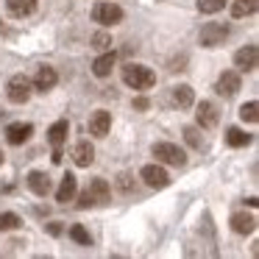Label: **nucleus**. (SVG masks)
<instances>
[{
	"label": "nucleus",
	"instance_id": "f257e3e1",
	"mask_svg": "<svg viewBox=\"0 0 259 259\" xmlns=\"http://www.w3.org/2000/svg\"><path fill=\"white\" fill-rule=\"evenodd\" d=\"M123 81L131 90H151L156 84V73L145 64H125L123 67Z\"/></svg>",
	"mask_w": 259,
	"mask_h": 259
},
{
	"label": "nucleus",
	"instance_id": "f03ea898",
	"mask_svg": "<svg viewBox=\"0 0 259 259\" xmlns=\"http://www.w3.org/2000/svg\"><path fill=\"white\" fill-rule=\"evenodd\" d=\"M109 195H112V187H109V181H106V179H92L90 187L81 192L78 206H81V209H90V206H98V203H106Z\"/></svg>",
	"mask_w": 259,
	"mask_h": 259
},
{
	"label": "nucleus",
	"instance_id": "7ed1b4c3",
	"mask_svg": "<svg viewBox=\"0 0 259 259\" xmlns=\"http://www.w3.org/2000/svg\"><path fill=\"white\" fill-rule=\"evenodd\" d=\"M31 92H34V84H31V78L28 75H12L9 78V84H6V95H9V101L12 103H25L31 98Z\"/></svg>",
	"mask_w": 259,
	"mask_h": 259
},
{
	"label": "nucleus",
	"instance_id": "20e7f679",
	"mask_svg": "<svg viewBox=\"0 0 259 259\" xmlns=\"http://www.w3.org/2000/svg\"><path fill=\"white\" fill-rule=\"evenodd\" d=\"M153 156H156V162L173 164V167H181L187 162V153L179 145H173V142H156L153 145Z\"/></svg>",
	"mask_w": 259,
	"mask_h": 259
},
{
	"label": "nucleus",
	"instance_id": "39448f33",
	"mask_svg": "<svg viewBox=\"0 0 259 259\" xmlns=\"http://www.w3.org/2000/svg\"><path fill=\"white\" fill-rule=\"evenodd\" d=\"M226 36H229V25L226 23H206L198 34V42H201V48H218L226 42Z\"/></svg>",
	"mask_w": 259,
	"mask_h": 259
},
{
	"label": "nucleus",
	"instance_id": "423d86ee",
	"mask_svg": "<svg viewBox=\"0 0 259 259\" xmlns=\"http://www.w3.org/2000/svg\"><path fill=\"white\" fill-rule=\"evenodd\" d=\"M92 20L101 23L103 28L117 25V23H123V9L114 6V3H95V6H92Z\"/></svg>",
	"mask_w": 259,
	"mask_h": 259
},
{
	"label": "nucleus",
	"instance_id": "0eeeda50",
	"mask_svg": "<svg viewBox=\"0 0 259 259\" xmlns=\"http://www.w3.org/2000/svg\"><path fill=\"white\" fill-rule=\"evenodd\" d=\"M140 179L145 181L148 187H153V190H162V187L170 184V176L162 164H145V167L140 170Z\"/></svg>",
	"mask_w": 259,
	"mask_h": 259
},
{
	"label": "nucleus",
	"instance_id": "6e6552de",
	"mask_svg": "<svg viewBox=\"0 0 259 259\" xmlns=\"http://www.w3.org/2000/svg\"><path fill=\"white\" fill-rule=\"evenodd\" d=\"M256 59H259L256 45H245V48H240V51L234 53V64L242 70V73H251V70H256Z\"/></svg>",
	"mask_w": 259,
	"mask_h": 259
},
{
	"label": "nucleus",
	"instance_id": "1a4fd4ad",
	"mask_svg": "<svg viewBox=\"0 0 259 259\" xmlns=\"http://www.w3.org/2000/svg\"><path fill=\"white\" fill-rule=\"evenodd\" d=\"M56 81H59L56 70H53V67H48V64H42V67L36 70V75L31 78V84H34V90L48 92V90H53V87H56Z\"/></svg>",
	"mask_w": 259,
	"mask_h": 259
},
{
	"label": "nucleus",
	"instance_id": "9d476101",
	"mask_svg": "<svg viewBox=\"0 0 259 259\" xmlns=\"http://www.w3.org/2000/svg\"><path fill=\"white\" fill-rule=\"evenodd\" d=\"M73 162L78 164V167H90V164L95 162V148H92L90 140H81L73 145Z\"/></svg>",
	"mask_w": 259,
	"mask_h": 259
},
{
	"label": "nucleus",
	"instance_id": "9b49d317",
	"mask_svg": "<svg viewBox=\"0 0 259 259\" xmlns=\"http://www.w3.org/2000/svg\"><path fill=\"white\" fill-rule=\"evenodd\" d=\"M109 128H112V114H109L106 109H98L90 117V134L92 137H106Z\"/></svg>",
	"mask_w": 259,
	"mask_h": 259
},
{
	"label": "nucleus",
	"instance_id": "f8f14e48",
	"mask_svg": "<svg viewBox=\"0 0 259 259\" xmlns=\"http://www.w3.org/2000/svg\"><path fill=\"white\" fill-rule=\"evenodd\" d=\"M195 114H198V125L201 128H214L218 125V106L212 101H201Z\"/></svg>",
	"mask_w": 259,
	"mask_h": 259
},
{
	"label": "nucleus",
	"instance_id": "ddd939ff",
	"mask_svg": "<svg viewBox=\"0 0 259 259\" xmlns=\"http://www.w3.org/2000/svg\"><path fill=\"white\" fill-rule=\"evenodd\" d=\"M34 134V125L31 123H12L6 128V140H9V145H23L28 137Z\"/></svg>",
	"mask_w": 259,
	"mask_h": 259
},
{
	"label": "nucleus",
	"instance_id": "4468645a",
	"mask_svg": "<svg viewBox=\"0 0 259 259\" xmlns=\"http://www.w3.org/2000/svg\"><path fill=\"white\" fill-rule=\"evenodd\" d=\"M237 90H240V75H237L234 70H226L218 78V92L223 98H231V95H237Z\"/></svg>",
	"mask_w": 259,
	"mask_h": 259
},
{
	"label": "nucleus",
	"instance_id": "2eb2a0df",
	"mask_svg": "<svg viewBox=\"0 0 259 259\" xmlns=\"http://www.w3.org/2000/svg\"><path fill=\"white\" fill-rule=\"evenodd\" d=\"M75 190H78V181H75L73 173H67V176L62 179V184H59V190H56V201H59V203L73 201V198H75Z\"/></svg>",
	"mask_w": 259,
	"mask_h": 259
},
{
	"label": "nucleus",
	"instance_id": "dca6fc26",
	"mask_svg": "<svg viewBox=\"0 0 259 259\" xmlns=\"http://www.w3.org/2000/svg\"><path fill=\"white\" fill-rule=\"evenodd\" d=\"M114 62H117V56H114V51H106L103 56L95 59V64H92V73L98 75V78H106L109 73H112Z\"/></svg>",
	"mask_w": 259,
	"mask_h": 259
},
{
	"label": "nucleus",
	"instance_id": "f3484780",
	"mask_svg": "<svg viewBox=\"0 0 259 259\" xmlns=\"http://www.w3.org/2000/svg\"><path fill=\"white\" fill-rule=\"evenodd\" d=\"M28 187L36 192V195H48V192H51V179H48L42 170H31L28 173Z\"/></svg>",
	"mask_w": 259,
	"mask_h": 259
},
{
	"label": "nucleus",
	"instance_id": "a211bd4d",
	"mask_svg": "<svg viewBox=\"0 0 259 259\" xmlns=\"http://www.w3.org/2000/svg\"><path fill=\"white\" fill-rule=\"evenodd\" d=\"M231 229H234L237 234H251V231L256 229V218H253V214L240 212V214H234V218H231Z\"/></svg>",
	"mask_w": 259,
	"mask_h": 259
},
{
	"label": "nucleus",
	"instance_id": "6ab92c4d",
	"mask_svg": "<svg viewBox=\"0 0 259 259\" xmlns=\"http://www.w3.org/2000/svg\"><path fill=\"white\" fill-rule=\"evenodd\" d=\"M173 103L179 109H190L192 103H195V92H192V87H187V84L176 87L173 90Z\"/></svg>",
	"mask_w": 259,
	"mask_h": 259
},
{
	"label": "nucleus",
	"instance_id": "aec40b11",
	"mask_svg": "<svg viewBox=\"0 0 259 259\" xmlns=\"http://www.w3.org/2000/svg\"><path fill=\"white\" fill-rule=\"evenodd\" d=\"M67 131H70V123L67 120H59V123L51 125V131H48V140H51L53 148H62V142L67 140Z\"/></svg>",
	"mask_w": 259,
	"mask_h": 259
},
{
	"label": "nucleus",
	"instance_id": "412c9836",
	"mask_svg": "<svg viewBox=\"0 0 259 259\" xmlns=\"http://www.w3.org/2000/svg\"><path fill=\"white\" fill-rule=\"evenodd\" d=\"M6 6L14 17H28V14H34L36 0H6Z\"/></svg>",
	"mask_w": 259,
	"mask_h": 259
},
{
	"label": "nucleus",
	"instance_id": "4be33fe9",
	"mask_svg": "<svg viewBox=\"0 0 259 259\" xmlns=\"http://www.w3.org/2000/svg\"><path fill=\"white\" fill-rule=\"evenodd\" d=\"M253 12H256V0H234V6H231V17H237V20L248 17Z\"/></svg>",
	"mask_w": 259,
	"mask_h": 259
},
{
	"label": "nucleus",
	"instance_id": "5701e85b",
	"mask_svg": "<svg viewBox=\"0 0 259 259\" xmlns=\"http://www.w3.org/2000/svg\"><path fill=\"white\" fill-rule=\"evenodd\" d=\"M226 142H229L231 148H245L248 142H251V134H245L242 128H229L226 131Z\"/></svg>",
	"mask_w": 259,
	"mask_h": 259
},
{
	"label": "nucleus",
	"instance_id": "b1692460",
	"mask_svg": "<svg viewBox=\"0 0 259 259\" xmlns=\"http://www.w3.org/2000/svg\"><path fill=\"white\" fill-rule=\"evenodd\" d=\"M240 117L245 120V123H256L259 120V103L256 101H248L240 106Z\"/></svg>",
	"mask_w": 259,
	"mask_h": 259
},
{
	"label": "nucleus",
	"instance_id": "393cba45",
	"mask_svg": "<svg viewBox=\"0 0 259 259\" xmlns=\"http://www.w3.org/2000/svg\"><path fill=\"white\" fill-rule=\"evenodd\" d=\"M20 223L23 220L14 212H0V231H14V229H20Z\"/></svg>",
	"mask_w": 259,
	"mask_h": 259
},
{
	"label": "nucleus",
	"instance_id": "a878e982",
	"mask_svg": "<svg viewBox=\"0 0 259 259\" xmlns=\"http://www.w3.org/2000/svg\"><path fill=\"white\" fill-rule=\"evenodd\" d=\"M70 237H73L78 245H92V237H90V231H87L84 226H73V229H70Z\"/></svg>",
	"mask_w": 259,
	"mask_h": 259
},
{
	"label": "nucleus",
	"instance_id": "bb28decb",
	"mask_svg": "<svg viewBox=\"0 0 259 259\" xmlns=\"http://www.w3.org/2000/svg\"><path fill=\"white\" fill-rule=\"evenodd\" d=\"M223 3L226 0H198V12L201 14H214V12L223 9Z\"/></svg>",
	"mask_w": 259,
	"mask_h": 259
},
{
	"label": "nucleus",
	"instance_id": "cd10ccee",
	"mask_svg": "<svg viewBox=\"0 0 259 259\" xmlns=\"http://www.w3.org/2000/svg\"><path fill=\"white\" fill-rule=\"evenodd\" d=\"M92 48H98V51H109V48H112V36H109L106 31H98V34L92 36Z\"/></svg>",
	"mask_w": 259,
	"mask_h": 259
},
{
	"label": "nucleus",
	"instance_id": "c85d7f7f",
	"mask_svg": "<svg viewBox=\"0 0 259 259\" xmlns=\"http://www.w3.org/2000/svg\"><path fill=\"white\" fill-rule=\"evenodd\" d=\"M184 140L190 142L192 148H201V145H203V142H201V134H198V128H192V125H187V128H184Z\"/></svg>",
	"mask_w": 259,
	"mask_h": 259
},
{
	"label": "nucleus",
	"instance_id": "c756f323",
	"mask_svg": "<svg viewBox=\"0 0 259 259\" xmlns=\"http://www.w3.org/2000/svg\"><path fill=\"white\" fill-rule=\"evenodd\" d=\"M117 187H120L123 192H131V190H134V181H131V173H120Z\"/></svg>",
	"mask_w": 259,
	"mask_h": 259
},
{
	"label": "nucleus",
	"instance_id": "7c9ffc66",
	"mask_svg": "<svg viewBox=\"0 0 259 259\" xmlns=\"http://www.w3.org/2000/svg\"><path fill=\"white\" fill-rule=\"evenodd\" d=\"M148 106H151V101H148V98H137V101H134V109H140V112H145Z\"/></svg>",
	"mask_w": 259,
	"mask_h": 259
},
{
	"label": "nucleus",
	"instance_id": "2f4dec72",
	"mask_svg": "<svg viewBox=\"0 0 259 259\" xmlns=\"http://www.w3.org/2000/svg\"><path fill=\"white\" fill-rule=\"evenodd\" d=\"M48 234H53V237L62 234V226H59V223H48Z\"/></svg>",
	"mask_w": 259,
	"mask_h": 259
},
{
	"label": "nucleus",
	"instance_id": "473e14b6",
	"mask_svg": "<svg viewBox=\"0 0 259 259\" xmlns=\"http://www.w3.org/2000/svg\"><path fill=\"white\" fill-rule=\"evenodd\" d=\"M0 164H3V153H0Z\"/></svg>",
	"mask_w": 259,
	"mask_h": 259
}]
</instances>
